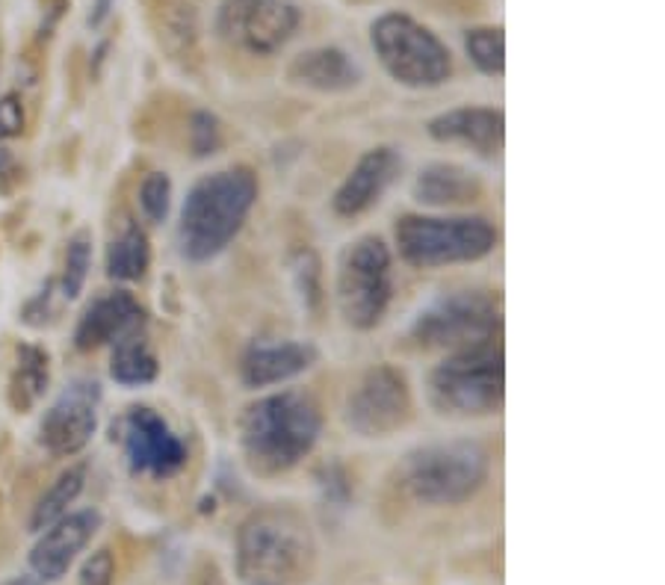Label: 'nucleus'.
<instances>
[{"mask_svg":"<svg viewBox=\"0 0 665 585\" xmlns=\"http://www.w3.org/2000/svg\"><path fill=\"white\" fill-rule=\"evenodd\" d=\"M317 542L308 518L293 506H267L236 532V571L255 585H296L311 580Z\"/></svg>","mask_w":665,"mask_h":585,"instance_id":"1","label":"nucleus"},{"mask_svg":"<svg viewBox=\"0 0 665 585\" xmlns=\"http://www.w3.org/2000/svg\"><path fill=\"white\" fill-rule=\"evenodd\" d=\"M320 435V408L308 394L284 391L264 396L240 420V447L248 468L260 476H276L296 468L311 453Z\"/></svg>","mask_w":665,"mask_h":585,"instance_id":"2","label":"nucleus"},{"mask_svg":"<svg viewBox=\"0 0 665 585\" xmlns=\"http://www.w3.org/2000/svg\"><path fill=\"white\" fill-rule=\"evenodd\" d=\"M258 199V181L246 166L204 175L187 192L178 222V245L187 260H210L226 249L246 222Z\"/></svg>","mask_w":665,"mask_h":585,"instance_id":"3","label":"nucleus"},{"mask_svg":"<svg viewBox=\"0 0 665 585\" xmlns=\"http://www.w3.org/2000/svg\"><path fill=\"white\" fill-rule=\"evenodd\" d=\"M488 453L476 441H440L408 453L402 482L411 497L430 506H459L483 488Z\"/></svg>","mask_w":665,"mask_h":585,"instance_id":"4","label":"nucleus"},{"mask_svg":"<svg viewBox=\"0 0 665 585\" xmlns=\"http://www.w3.org/2000/svg\"><path fill=\"white\" fill-rule=\"evenodd\" d=\"M432 405L440 415L483 417L503 403V349L500 343H479L452 352V358L430 372Z\"/></svg>","mask_w":665,"mask_h":585,"instance_id":"5","label":"nucleus"},{"mask_svg":"<svg viewBox=\"0 0 665 585\" xmlns=\"http://www.w3.org/2000/svg\"><path fill=\"white\" fill-rule=\"evenodd\" d=\"M370 42L379 63L397 84L411 89H432L447 84L452 75V56L438 36L408 15L385 12L370 27Z\"/></svg>","mask_w":665,"mask_h":585,"instance_id":"6","label":"nucleus"},{"mask_svg":"<svg viewBox=\"0 0 665 585\" xmlns=\"http://www.w3.org/2000/svg\"><path fill=\"white\" fill-rule=\"evenodd\" d=\"M497 243L488 219H435V216H402L397 222V245L411 266H447L479 260Z\"/></svg>","mask_w":665,"mask_h":585,"instance_id":"7","label":"nucleus"},{"mask_svg":"<svg viewBox=\"0 0 665 585\" xmlns=\"http://www.w3.org/2000/svg\"><path fill=\"white\" fill-rule=\"evenodd\" d=\"M497 329H500V317L491 296H485L479 290H456L420 310L411 334L420 346L459 352L494 341Z\"/></svg>","mask_w":665,"mask_h":585,"instance_id":"8","label":"nucleus"},{"mask_svg":"<svg viewBox=\"0 0 665 585\" xmlns=\"http://www.w3.org/2000/svg\"><path fill=\"white\" fill-rule=\"evenodd\" d=\"M391 302V252L382 237L355 240L337 266V305L353 329H373Z\"/></svg>","mask_w":665,"mask_h":585,"instance_id":"9","label":"nucleus"},{"mask_svg":"<svg viewBox=\"0 0 665 585\" xmlns=\"http://www.w3.org/2000/svg\"><path fill=\"white\" fill-rule=\"evenodd\" d=\"M414 415L408 379L397 367L379 364L361 376L346 399V423L365 437H387L399 432Z\"/></svg>","mask_w":665,"mask_h":585,"instance_id":"10","label":"nucleus"},{"mask_svg":"<svg viewBox=\"0 0 665 585\" xmlns=\"http://www.w3.org/2000/svg\"><path fill=\"white\" fill-rule=\"evenodd\" d=\"M299 27V10L290 0H222L216 30L234 48L272 56Z\"/></svg>","mask_w":665,"mask_h":585,"instance_id":"11","label":"nucleus"},{"mask_svg":"<svg viewBox=\"0 0 665 585\" xmlns=\"http://www.w3.org/2000/svg\"><path fill=\"white\" fill-rule=\"evenodd\" d=\"M122 447L137 476L169 479L187 465L183 441L149 405H137L122 417Z\"/></svg>","mask_w":665,"mask_h":585,"instance_id":"12","label":"nucleus"},{"mask_svg":"<svg viewBox=\"0 0 665 585\" xmlns=\"http://www.w3.org/2000/svg\"><path fill=\"white\" fill-rule=\"evenodd\" d=\"M98 405H101V384L92 379H75L42 415L39 444L51 456H77L95 435Z\"/></svg>","mask_w":665,"mask_h":585,"instance_id":"13","label":"nucleus"},{"mask_svg":"<svg viewBox=\"0 0 665 585\" xmlns=\"http://www.w3.org/2000/svg\"><path fill=\"white\" fill-rule=\"evenodd\" d=\"M101 530V514L95 509L68 511L48 530L39 532V542L30 550V571L42 583H60L75 559L84 554L95 532Z\"/></svg>","mask_w":665,"mask_h":585,"instance_id":"14","label":"nucleus"},{"mask_svg":"<svg viewBox=\"0 0 665 585\" xmlns=\"http://www.w3.org/2000/svg\"><path fill=\"white\" fill-rule=\"evenodd\" d=\"M145 22L169 63L183 72L202 65V22L195 0H142Z\"/></svg>","mask_w":665,"mask_h":585,"instance_id":"15","label":"nucleus"},{"mask_svg":"<svg viewBox=\"0 0 665 585\" xmlns=\"http://www.w3.org/2000/svg\"><path fill=\"white\" fill-rule=\"evenodd\" d=\"M142 326V308L128 290H113L107 296L95 298L75 329V346L80 352H92L122 338H128Z\"/></svg>","mask_w":665,"mask_h":585,"instance_id":"16","label":"nucleus"},{"mask_svg":"<svg viewBox=\"0 0 665 585\" xmlns=\"http://www.w3.org/2000/svg\"><path fill=\"white\" fill-rule=\"evenodd\" d=\"M399 157L394 149H373L355 163L349 178L334 192V211L341 216H358L370 211L385 195L399 171Z\"/></svg>","mask_w":665,"mask_h":585,"instance_id":"17","label":"nucleus"},{"mask_svg":"<svg viewBox=\"0 0 665 585\" xmlns=\"http://www.w3.org/2000/svg\"><path fill=\"white\" fill-rule=\"evenodd\" d=\"M430 137L438 142H462L491 157L503 145V113L494 106H459L432 118Z\"/></svg>","mask_w":665,"mask_h":585,"instance_id":"18","label":"nucleus"},{"mask_svg":"<svg viewBox=\"0 0 665 585\" xmlns=\"http://www.w3.org/2000/svg\"><path fill=\"white\" fill-rule=\"evenodd\" d=\"M317 361L311 343L299 341H272L255 343L243 358V382L248 387H269L296 379Z\"/></svg>","mask_w":665,"mask_h":585,"instance_id":"19","label":"nucleus"},{"mask_svg":"<svg viewBox=\"0 0 665 585\" xmlns=\"http://www.w3.org/2000/svg\"><path fill=\"white\" fill-rule=\"evenodd\" d=\"M287 80L314 92H346L361 80V68L341 48H314L293 56L287 65Z\"/></svg>","mask_w":665,"mask_h":585,"instance_id":"20","label":"nucleus"},{"mask_svg":"<svg viewBox=\"0 0 665 585\" xmlns=\"http://www.w3.org/2000/svg\"><path fill=\"white\" fill-rule=\"evenodd\" d=\"M483 195V183L464 166L456 163H432L420 169L414 181V199L432 207H452V204H471Z\"/></svg>","mask_w":665,"mask_h":585,"instance_id":"21","label":"nucleus"},{"mask_svg":"<svg viewBox=\"0 0 665 585\" xmlns=\"http://www.w3.org/2000/svg\"><path fill=\"white\" fill-rule=\"evenodd\" d=\"M48 382H51V358L42 346H33V343H24L18 346V361H15V370H12L10 379V405L24 415L30 411L33 405L39 403L48 391Z\"/></svg>","mask_w":665,"mask_h":585,"instance_id":"22","label":"nucleus"},{"mask_svg":"<svg viewBox=\"0 0 665 585\" xmlns=\"http://www.w3.org/2000/svg\"><path fill=\"white\" fill-rule=\"evenodd\" d=\"M87 465H72V468H65L63 473L54 479V485L44 491L39 503L33 506L30 532L39 535V532L48 530L51 523L60 521L63 514H68V509L75 506L77 497L87 488Z\"/></svg>","mask_w":665,"mask_h":585,"instance_id":"23","label":"nucleus"},{"mask_svg":"<svg viewBox=\"0 0 665 585\" xmlns=\"http://www.w3.org/2000/svg\"><path fill=\"white\" fill-rule=\"evenodd\" d=\"M110 376L125 387H140L157 379V358L149 349V343L140 331H133L128 338L116 341L113 361H110Z\"/></svg>","mask_w":665,"mask_h":585,"instance_id":"24","label":"nucleus"},{"mask_svg":"<svg viewBox=\"0 0 665 585\" xmlns=\"http://www.w3.org/2000/svg\"><path fill=\"white\" fill-rule=\"evenodd\" d=\"M151 264L149 237L140 225H125V231L110 243L107 276L113 281H140Z\"/></svg>","mask_w":665,"mask_h":585,"instance_id":"25","label":"nucleus"},{"mask_svg":"<svg viewBox=\"0 0 665 585\" xmlns=\"http://www.w3.org/2000/svg\"><path fill=\"white\" fill-rule=\"evenodd\" d=\"M464 48H468V56L471 63L485 72V75L500 77L503 75L506 65V44H503V30L497 27H476V30H468L464 36Z\"/></svg>","mask_w":665,"mask_h":585,"instance_id":"26","label":"nucleus"},{"mask_svg":"<svg viewBox=\"0 0 665 585\" xmlns=\"http://www.w3.org/2000/svg\"><path fill=\"white\" fill-rule=\"evenodd\" d=\"M89 266H92V237H89V231H77L65 249L63 278H60V290L65 298H77L84 293Z\"/></svg>","mask_w":665,"mask_h":585,"instance_id":"27","label":"nucleus"},{"mask_svg":"<svg viewBox=\"0 0 665 585\" xmlns=\"http://www.w3.org/2000/svg\"><path fill=\"white\" fill-rule=\"evenodd\" d=\"M290 278H293V290L299 296L302 308L317 310L322 298V284H320V257L314 255L311 249H299L290 255Z\"/></svg>","mask_w":665,"mask_h":585,"instance_id":"28","label":"nucleus"},{"mask_svg":"<svg viewBox=\"0 0 665 585\" xmlns=\"http://www.w3.org/2000/svg\"><path fill=\"white\" fill-rule=\"evenodd\" d=\"M140 207L151 222H163L172 207V181L166 171H151L140 187Z\"/></svg>","mask_w":665,"mask_h":585,"instance_id":"29","label":"nucleus"},{"mask_svg":"<svg viewBox=\"0 0 665 585\" xmlns=\"http://www.w3.org/2000/svg\"><path fill=\"white\" fill-rule=\"evenodd\" d=\"M222 142V130H219V122L210 113H195L193 122H190V145H193L195 157H207L214 154Z\"/></svg>","mask_w":665,"mask_h":585,"instance_id":"30","label":"nucleus"},{"mask_svg":"<svg viewBox=\"0 0 665 585\" xmlns=\"http://www.w3.org/2000/svg\"><path fill=\"white\" fill-rule=\"evenodd\" d=\"M113 576H116V559H113V554L104 547V550H95V554L84 562L80 576H77V585H113Z\"/></svg>","mask_w":665,"mask_h":585,"instance_id":"31","label":"nucleus"},{"mask_svg":"<svg viewBox=\"0 0 665 585\" xmlns=\"http://www.w3.org/2000/svg\"><path fill=\"white\" fill-rule=\"evenodd\" d=\"M24 130V104L18 92H7L0 98V139L22 137Z\"/></svg>","mask_w":665,"mask_h":585,"instance_id":"32","label":"nucleus"},{"mask_svg":"<svg viewBox=\"0 0 665 585\" xmlns=\"http://www.w3.org/2000/svg\"><path fill=\"white\" fill-rule=\"evenodd\" d=\"M15 160L7 149H0V192H10L15 183Z\"/></svg>","mask_w":665,"mask_h":585,"instance_id":"33","label":"nucleus"},{"mask_svg":"<svg viewBox=\"0 0 665 585\" xmlns=\"http://www.w3.org/2000/svg\"><path fill=\"white\" fill-rule=\"evenodd\" d=\"M110 12V0H98L95 3V12L89 15V24H101V18Z\"/></svg>","mask_w":665,"mask_h":585,"instance_id":"34","label":"nucleus"},{"mask_svg":"<svg viewBox=\"0 0 665 585\" xmlns=\"http://www.w3.org/2000/svg\"><path fill=\"white\" fill-rule=\"evenodd\" d=\"M3 585H44L42 580H36L33 574H24V576H12L10 583H3Z\"/></svg>","mask_w":665,"mask_h":585,"instance_id":"35","label":"nucleus"}]
</instances>
